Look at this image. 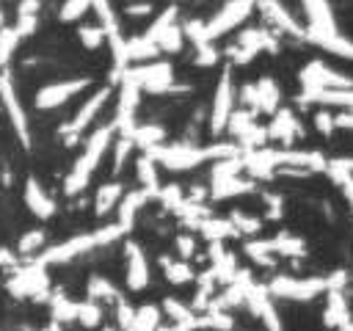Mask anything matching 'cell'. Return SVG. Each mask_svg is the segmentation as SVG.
<instances>
[{"label": "cell", "mask_w": 353, "mask_h": 331, "mask_svg": "<svg viewBox=\"0 0 353 331\" xmlns=\"http://www.w3.org/2000/svg\"><path fill=\"white\" fill-rule=\"evenodd\" d=\"M160 168L168 171H193L210 160H221V157H232V154H243L240 146L234 143H190V141H179V143H157L152 149H143Z\"/></svg>", "instance_id": "1"}, {"label": "cell", "mask_w": 353, "mask_h": 331, "mask_svg": "<svg viewBox=\"0 0 353 331\" xmlns=\"http://www.w3.org/2000/svg\"><path fill=\"white\" fill-rule=\"evenodd\" d=\"M116 135H119V132H116V124H113V121H108V124L97 127V130L85 138L83 152L77 154V160H74L72 171L63 177V196H80V193L88 188V182H91L94 171L99 168V163H102V160H105V154L110 152V146H113Z\"/></svg>", "instance_id": "2"}, {"label": "cell", "mask_w": 353, "mask_h": 331, "mask_svg": "<svg viewBox=\"0 0 353 331\" xmlns=\"http://www.w3.org/2000/svg\"><path fill=\"white\" fill-rule=\"evenodd\" d=\"M124 234H127V232L113 221V223H108V226H99V229H94V232H80V234H74V237H69V240H63V243H55V245L44 248L39 257H33V262H39V265H44V268L66 265V262H74L77 257H85V254H91V251H97V248H105V245L121 240Z\"/></svg>", "instance_id": "3"}, {"label": "cell", "mask_w": 353, "mask_h": 331, "mask_svg": "<svg viewBox=\"0 0 353 331\" xmlns=\"http://www.w3.org/2000/svg\"><path fill=\"white\" fill-rule=\"evenodd\" d=\"M347 284V273L345 270H334L328 276H273L265 290L268 295L276 301H295V303H306V301H314L320 295H325L328 290H345Z\"/></svg>", "instance_id": "4"}, {"label": "cell", "mask_w": 353, "mask_h": 331, "mask_svg": "<svg viewBox=\"0 0 353 331\" xmlns=\"http://www.w3.org/2000/svg\"><path fill=\"white\" fill-rule=\"evenodd\" d=\"M232 281H234V284L240 287V292H243V306H245L256 320H262L265 331H284V323H281V317H279L276 301L268 295L265 284L254 281V276H251L248 270H243V268H237V273H234ZM232 281H229V284H232Z\"/></svg>", "instance_id": "5"}, {"label": "cell", "mask_w": 353, "mask_h": 331, "mask_svg": "<svg viewBox=\"0 0 353 331\" xmlns=\"http://www.w3.org/2000/svg\"><path fill=\"white\" fill-rule=\"evenodd\" d=\"M130 74L135 77L141 94H154V97H165V94H176V91H188V86H176L174 77V66L165 58H154L149 63H138L130 66Z\"/></svg>", "instance_id": "6"}, {"label": "cell", "mask_w": 353, "mask_h": 331, "mask_svg": "<svg viewBox=\"0 0 353 331\" xmlns=\"http://www.w3.org/2000/svg\"><path fill=\"white\" fill-rule=\"evenodd\" d=\"M281 47V36L273 28H245L237 33L234 44L229 47V58L232 63H251L259 52H279Z\"/></svg>", "instance_id": "7"}, {"label": "cell", "mask_w": 353, "mask_h": 331, "mask_svg": "<svg viewBox=\"0 0 353 331\" xmlns=\"http://www.w3.org/2000/svg\"><path fill=\"white\" fill-rule=\"evenodd\" d=\"M110 97H113V86H102V88H97V91L77 108V113H74L66 124L58 127V135L63 138L66 146H74V143L83 138V132L97 121V116L102 113V108H105V102H108Z\"/></svg>", "instance_id": "8"}, {"label": "cell", "mask_w": 353, "mask_h": 331, "mask_svg": "<svg viewBox=\"0 0 353 331\" xmlns=\"http://www.w3.org/2000/svg\"><path fill=\"white\" fill-rule=\"evenodd\" d=\"M254 11H256V0H226L210 19H204V39L207 41H215V39L232 33Z\"/></svg>", "instance_id": "9"}, {"label": "cell", "mask_w": 353, "mask_h": 331, "mask_svg": "<svg viewBox=\"0 0 353 331\" xmlns=\"http://www.w3.org/2000/svg\"><path fill=\"white\" fill-rule=\"evenodd\" d=\"M8 292L17 298H36V301H47L50 298V276L47 268L39 262H28L22 268H17L11 273V279L6 281Z\"/></svg>", "instance_id": "10"}, {"label": "cell", "mask_w": 353, "mask_h": 331, "mask_svg": "<svg viewBox=\"0 0 353 331\" xmlns=\"http://www.w3.org/2000/svg\"><path fill=\"white\" fill-rule=\"evenodd\" d=\"M298 80H301V88H303V91H336V88H353V77L336 72L334 66H328V63L320 61V58L303 63L301 72H298Z\"/></svg>", "instance_id": "11"}, {"label": "cell", "mask_w": 353, "mask_h": 331, "mask_svg": "<svg viewBox=\"0 0 353 331\" xmlns=\"http://www.w3.org/2000/svg\"><path fill=\"white\" fill-rule=\"evenodd\" d=\"M0 102H3L6 113H8V121H11V127H14L17 138H19V143H22V146H30L28 113H25V108H22V102H19V91H17V83H14V74H11L8 66L0 69Z\"/></svg>", "instance_id": "12"}, {"label": "cell", "mask_w": 353, "mask_h": 331, "mask_svg": "<svg viewBox=\"0 0 353 331\" xmlns=\"http://www.w3.org/2000/svg\"><path fill=\"white\" fill-rule=\"evenodd\" d=\"M237 108V88H234V80H232V69L226 66L218 86H215V94H212V105H210V132L218 135L226 130L229 124V116L234 113Z\"/></svg>", "instance_id": "13"}, {"label": "cell", "mask_w": 353, "mask_h": 331, "mask_svg": "<svg viewBox=\"0 0 353 331\" xmlns=\"http://www.w3.org/2000/svg\"><path fill=\"white\" fill-rule=\"evenodd\" d=\"M91 86V77H72V80H55V83H47L36 91L33 97V105L39 110H55V108H63L66 102H72L77 94H83L85 88Z\"/></svg>", "instance_id": "14"}, {"label": "cell", "mask_w": 353, "mask_h": 331, "mask_svg": "<svg viewBox=\"0 0 353 331\" xmlns=\"http://www.w3.org/2000/svg\"><path fill=\"white\" fill-rule=\"evenodd\" d=\"M256 11L262 14V19H265L279 36H292V39L303 41L306 25H303L281 0H256Z\"/></svg>", "instance_id": "15"}, {"label": "cell", "mask_w": 353, "mask_h": 331, "mask_svg": "<svg viewBox=\"0 0 353 331\" xmlns=\"http://www.w3.org/2000/svg\"><path fill=\"white\" fill-rule=\"evenodd\" d=\"M124 279L130 292H143L149 287V259L135 240H124Z\"/></svg>", "instance_id": "16"}, {"label": "cell", "mask_w": 353, "mask_h": 331, "mask_svg": "<svg viewBox=\"0 0 353 331\" xmlns=\"http://www.w3.org/2000/svg\"><path fill=\"white\" fill-rule=\"evenodd\" d=\"M265 130H268V141H279L281 146H295L306 135V130L292 108H279L270 116V124Z\"/></svg>", "instance_id": "17"}, {"label": "cell", "mask_w": 353, "mask_h": 331, "mask_svg": "<svg viewBox=\"0 0 353 331\" xmlns=\"http://www.w3.org/2000/svg\"><path fill=\"white\" fill-rule=\"evenodd\" d=\"M154 199V190H149V188H132V190H124V196H121V201H119V207H116V223L130 234V229L135 226V218L141 215V210L149 204Z\"/></svg>", "instance_id": "18"}, {"label": "cell", "mask_w": 353, "mask_h": 331, "mask_svg": "<svg viewBox=\"0 0 353 331\" xmlns=\"http://www.w3.org/2000/svg\"><path fill=\"white\" fill-rule=\"evenodd\" d=\"M22 201H25V207L30 210V215L33 218H39V221H50L52 215H55V199L44 190V185L36 179V177H28L25 179V188H22Z\"/></svg>", "instance_id": "19"}, {"label": "cell", "mask_w": 353, "mask_h": 331, "mask_svg": "<svg viewBox=\"0 0 353 331\" xmlns=\"http://www.w3.org/2000/svg\"><path fill=\"white\" fill-rule=\"evenodd\" d=\"M303 41H309V44H314V47H320L336 58L353 61V39L345 36L342 28L339 30H306Z\"/></svg>", "instance_id": "20"}, {"label": "cell", "mask_w": 353, "mask_h": 331, "mask_svg": "<svg viewBox=\"0 0 353 331\" xmlns=\"http://www.w3.org/2000/svg\"><path fill=\"white\" fill-rule=\"evenodd\" d=\"M306 14V30H339V19L328 0H301Z\"/></svg>", "instance_id": "21"}, {"label": "cell", "mask_w": 353, "mask_h": 331, "mask_svg": "<svg viewBox=\"0 0 353 331\" xmlns=\"http://www.w3.org/2000/svg\"><path fill=\"white\" fill-rule=\"evenodd\" d=\"M323 320H325L328 328H336V331H342L350 323V309H347V301H345V290H328L325 292Z\"/></svg>", "instance_id": "22"}, {"label": "cell", "mask_w": 353, "mask_h": 331, "mask_svg": "<svg viewBox=\"0 0 353 331\" xmlns=\"http://www.w3.org/2000/svg\"><path fill=\"white\" fill-rule=\"evenodd\" d=\"M254 86H256V113L273 116V113L281 108V91H279V83H276L270 74H262L259 80H254Z\"/></svg>", "instance_id": "23"}, {"label": "cell", "mask_w": 353, "mask_h": 331, "mask_svg": "<svg viewBox=\"0 0 353 331\" xmlns=\"http://www.w3.org/2000/svg\"><path fill=\"white\" fill-rule=\"evenodd\" d=\"M256 182L254 179H243V177H226V179H210V199H232V196H245L254 193Z\"/></svg>", "instance_id": "24"}, {"label": "cell", "mask_w": 353, "mask_h": 331, "mask_svg": "<svg viewBox=\"0 0 353 331\" xmlns=\"http://www.w3.org/2000/svg\"><path fill=\"white\" fill-rule=\"evenodd\" d=\"M85 298L94 301V303H119L124 295H121V290H119L108 276L94 273V276H88V281H85Z\"/></svg>", "instance_id": "25"}, {"label": "cell", "mask_w": 353, "mask_h": 331, "mask_svg": "<svg viewBox=\"0 0 353 331\" xmlns=\"http://www.w3.org/2000/svg\"><path fill=\"white\" fill-rule=\"evenodd\" d=\"M193 232H199L204 240H210V243H223V240H229V237H237V232H234V226L229 223V218H218V215H204L199 223H196V229Z\"/></svg>", "instance_id": "26"}, {"label": "cell", "mask_w": 353, "mask_h": 331, "mask_svg": "<svg viewBox=\"0 0 353 331\" xmlns=\"http://www.w3.org/2000/svg\"><path fill=\"white\" fill-rule=\"evenodd\" d=\"M121 196H124V185H121L119 179L102 182V185L97 188V196H94V215H99V218H102V215L113 212V210L119 207Z\"/></svg>", "instance_id": "27"}, {"label": "cell", "mask_w": 353, "mask_h": 331, "mask_svg": "<svg viewBox=\"0 0 353 331\" xmlns=\"http://www.w3.org/2000/svg\"><path fill=\"white\" fill-rule=\"evenodd\" d=\"M160 268H163L165 281L174 284V287H182V284L196 281V270L190 268V262H185V259H179V257L163 254V257H160Z\"/></svg>", "instance_id": "28"}, {"label": "cell", "mask_w": 353, "mask_h": 331, "mask_svg": "<svg viewBox=\"0 0 353 331\" xmlns=\"http://www.w3.org/2000/svg\"><path fill=\"white\" fill-rule=\"evenodd\" d=\"M270 245H273V254L276 257H292V259H298V257H306V240L303 237H298V234H292V232H276L273 237H270Z\"/></svg>", "instance_id": "29"}, {"label": "cell", "mask_w": 353, "mask_h": 331, "mask_svg": "<svg viewBox=\"0 0 353 331\" xmlns=\"http://www.w3.org/2000/svg\"><path fill=\"white\" fill-rule=\"evenodd\" d=\"M243 254L254 262V265H262V268H273L276 265V254H273V245H270V237H248L243 243Z\"/></svg>", "instance_id": "30"}, {"label": "cell", "mask_w": 353, "mask_h": 331, "mask_svg": "<svg viewBox=\"0 0 353 331\" xmlns=\"http://www.w3.org/2000/svg\"><path fill=\"white\" fill-rule=\"evenodd\" d=\"M135 179H138L141 188H149V190H154V193H157V188H160V166H157L146 152H141V154L135 157Z\"/></svg>", "instance_id": "31"}, {"label": "cell", "mask_w": 353, "mask_h": 331, "mask_svg": "<svg viewBox=\"0 0 353 331\" xmlns=\"http://www.w3.org/2000/svg\"><path fill=\"white\" fill-rule=\"evenodd\" d=\"M176 19H179V8H176V6H165V8H163V11H160L154 19H152V25H149V28H146L141 36H143L146 41L157 44V41H160V36H163V33H165L171 25H176Z\"/></svg>", "instance_id": "32"}, {"label": "cell", "mask_w": 353, "mask_h": 331, "mask_svg": "<svg viewBox=\"0 0 353 331\" xmlns=\"http://www.w3.org/2000/svg\"><path fill=\"white\" fill-rule=\"evenodd\" d=\"M226 218H229V223L234 226L237 237H254V234L265 226V221H262L259 215H251V212H245V210H232Z\"/></svg>", "instance_id": "33"}, {"label": "cell", "mask_w": 353, "mask_h": 331, "mask_svg": "<svg viewBox=\"0 0 353 331\" xmlns=\"http://www.w3.org/2000/svg\"><path fill=\"white\" fill-rule=\"evenodd\" d=\"M50 303V314H52V323H72L74 314H77V301H72L69 295H61V292H52L47 298Z\"/></svg>", "instance_id": "34"}, {"label": "cell", "mask_w": 353, "mask_h": 331, "mask_svg": "<svg viewBox=\"0 0 353 331\" xmlns=\"http://www.w3.org/2000/svg\"><path fill=\"white\" fill-rule=\"evenodd\" d=\"M132 154H135L132 138H130V135H116V141H113V146H110V163H113L110 171H113V174H121Z\"/></svg>", "instance_id": "35"}, {"label": "cell", "mask_w": 353, "mask_h": 331, "mask_svg": "<svg viewBox=\"0 0 353 331\" xmlns=\"http://www.w3.org/2000/svg\"><path fill=\"white\" fill-rule=\"evenodd\" d=\"M44 243H47V232L44 229H28L25 234H19V243H17V254L19 257H36L44 251Z\"/></svg>", "instance_id": "36"}, {"label": "cell", "mask_w": 353, "mask_h": 331, "mask_svg": "<svg viewBox=\"0 0 353 331\" xmlns=\"http://www.w3.org/2000/svg\"><path fill=\"white\" fill-rule=\"evenodd\" d=\"M105 320V309L102 303H94V301H77V314H74V323L85 325V328H99Z\"/></svg>", "instance_id": "37"}, {"label": "cell", "mask_w": 353, "mask_h": 331, "mask_svg": "<svg viewBox=\"0 0 353 331\" xmlns=\"http://www.w3.org/2000/svg\"><path fill=\"white\" fill-rule=\"evenodd\" d=\"M182 47H185V33H182V25L176 22V25H171V28L160 36L157 50H160V55H174V52H179Z\"/></svg>", "instance_id": "38"}, {"label": "cell", "mask_w": 353, "mask_h": 331, "mask_svg": "<svg viewBox=\"0 0 353 331\" xmlns=\"http://www.w3.org/2000/svg\"><path fill=\"white\" fill-rule=\"evenodd\" d=\"M19 33L14 30V28H0V69H6L8 63H11V58H14V52H17V47H19Z\"/></svg>", "instance_id": "39"}, {"label": "cell", "mask_w": 353, "mask_h": 331, "mask_svg": "<svg viewBox=\"0 0 353 331\" xmlns=\"http://www.w3.org/2000/svg\"><path fill=\"white\" fill-rule=\"evenodd\" d=\"M94 0H63L58 8V19L61 22H80L88 11H91Z\"/></svg>", "instance_id": "40"}, {"label": "cell", "mask_w": 353, "mask_h": 331, "mask_svg": "<svg viewBox=\"0 0 353 331\" xmlns=\"http://www.w3.org/2000/svg\"><path fill=\"white\" fill-rule=\"evenodd\" d=\"M154 199H157L165 210H171V212H176V210L185 204V193H182L179 185H160L157 193H154Z\"/></svg>", "instance_id": "41"}, {"label": "cell", "mask_w": 353, "mask_h": 331, "mask_svg": "<svg viewBox=\"0 0 353 331\" xmlns=\"http://www.w3.org/2000/svg\"><path fill=\"white\" fill-rule=\"evenodd\" d=\"M77 41H80L88 52H94V50H99V47L105 44V30H102L99 25H80V28H77Z\"/></svg>", "instance_id": "42"}, {"label": "cell", "mask_w": 353, "mask_h": 331, "mask_svg": "<svg viewBox=\"0 0 353 331\" xmlns=\"http://www.w3.org/2000/svg\"><path fill=\"white\" fill-rule=\"evenodd\" d=\"M262 204H265V215L262 221H279L284 215V196L276 190H262Z\"/></svg>", "instance_id": "43"}, {"label": "cell", "mask_w": 353, "mask_h": 331, "mask_svg": "<svg viewBox=\"0 0 353 331\" xmlns=\"http://www.w3.org/2000/svg\"><path fill=\"white\" fill-rule=\"evenodd\" d=\"M174 251H176L179 259L190 262V257H196V237H193L190 232H179V234H174Z\"/></svg>", "instance_id": "44"}, {"label": "cell", "mask_w": 353, "mask_h": 331, "mask_svg": "<svg viewBox=\"0 0 353 331\" xmlns=\"http://www.w3.org/2000/svg\"><path fill=\"white\" fill-rule=\"evenodd\" d=\"M325 174L342 188V193H345V199H347V204H350V212H353V177L345 174V171H336V168H325Z\"/></svg>", "instance_id": "45"}, {"label": "cell", "mask_w": 353, "mask_h": 331, "mask_svg": "<svg viewBox=\"0 0 353 331\" xmlns=\"http://www.w3.org/2000/svg\"><path fill=\"white\" fill-rule=\"evenodd\" d=\"M196 52H193V63L196 66H215L218 61H221V55H218V50L212 47V44H204V47H193Z\"/></svg>", "instance_id": "46"}, {"label": "cell", "mask_w": 353, "mask_h": 331, "mask_svg": "<svg viewBox=\"0 0 353 331\" xmlns=\"http://www.w3.org/2000/svg\"><path fill=\"white\" fill-rule=\"evenodd\" d=\"M154 11V6H152V0H130L127 6H124V14L127 17H132V19H143V17H149Z\"/></svg>", "instance_id": "47"}, {"label": "cell", "mask_w": 353, "mask_h": 331, "mask_svg": "<svg viewBox=\"0 0 353 331\" xmlns=\"http://www.w3.org/2000/svg\"><path fill=\"white\" fill-rule=\"evenodd\" d=\"M314 127H317V132H320V135H334V132H336V121H334V113H328V110H320V113L314 116Z\"/></svg>", "instance_id": "48"}, {"label": "cell", "mask_w": 353, "mask_h": 331, "mask_svg": "<svg viewBox=\"0 0 353 331\" xmlns=\"http://www.w3.org/2000/svg\"><path fill=\"white\" fill-rule=\"evenodd\" d=\"M36 28H39V17H17V25H14V30L19 33V39H28V36H33V33H36Z\"/></svg>", "instance_id": "49"}, {"label": "cell", "mask_w": 353, "mask_h": 331, "mask_svg": "<svg viewBox=\"0 0 353 331\" xmlns=\"http://www.w3.org/2000/svg\"><path fill=\"white\" fill-rule=\"evenodd\" d=\"M41 0H19L17 3V17H39L41 14Z\"/></svg>", "instance_id": "50"}, {"label": "cell", "mask_w": 353, "mask_h": 331, "mask_svg": "<svg viewBox=\"0 0 353 331\" xmlns=\"http://www.w3.org/2000/svg\"><path fill=\"white\" fill-rule=\"evenodd\" d=\"M328 168H336L353 177V157H328Z\"/></svg>", "instance_id": "51"}, {"label": "cell", "mask_w": 353, "mask_h": 331, "mask_svg": "<svg viewBox=\"0 0 353 331\" xmlns=\"http://www.w3.org/2000/svg\"><path fill=\"white\" fill-rule=\"evenodd\" d=\"M336 130H353V110H342L339 116H334Z\"/></svg>", "instance_id": "52"}, {"label": "cell", "mask_w": 353, "mask_h": 331, "mask_svg": "<svg viewBox=\"0 0 353 331\" xmlns=\"http://www.w3.org/2000/svg\"><path fill=\"white\" fill-rule=\"evenodd\" d=\"M17 259H19V257H14V251H8V248L0 245V268H14Z\"/></svg>", "instance_id": "53"}, {"label": "cell", "mask_w": 353, "mask_h": 331, "mask_svg": "<svg viewBox=\"0 0 353 331\" xmlns=\"http://www.w3.org/2000/svg\"><path fill=\"white\" fill-rule=\"evenodd\" d=\"M3 22H6V17H3V8H0V28H3Z\"/></svg>", "instance_id": "54"}]
</instances>
